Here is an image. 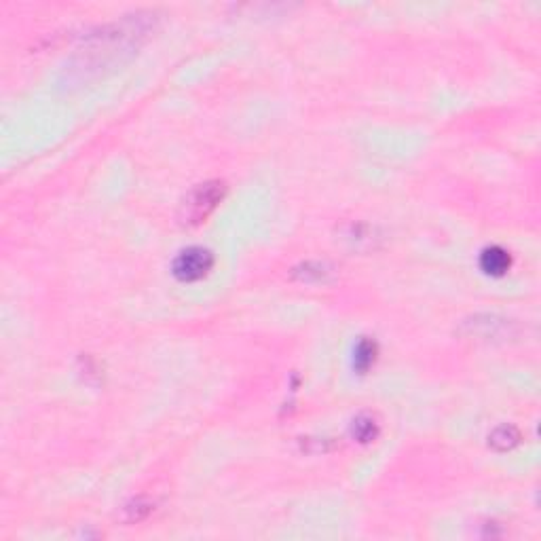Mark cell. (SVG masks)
Here are the masks:
<instances>
[{
	"label": "cell",
	"mask_w": 541,
	"mask_h": 541,
	"mask_svg": "<svg viewBox=\"0 0 541 541\" xmlns=\"http://www.w3.org/2000/svg\"><path fill=\"white\" fill-rule=\"evenodd\" d=\"M224 190H227V186L220 180H212V182H203V184L195 186L182 201V210H180L182 222L199 224L201 220H205L207 214L222 201Z\"/></svg>",
	"instance_id": "cell-1"
},
{
	"label": "cell",
	"mask_w": 541,
	"mask_h": 541,
	"mask_svg": "<svg viewBox=\"0 0 541 541\" xmlns=\"http://www.w3.org/2000/svg\"><path fill=\"white\" fill-rule=\"evenodd\" d=\"M214 267V256L205 248H188L173 261V275L180 281H197Z\"/></svg>",
	"instance_id": "cell-2"
},
{
	"label": "cell",
	"mask_w": 541,
	"mask_h": 541,
	"mask_svg": "<svg viewBox=\"0 0 541 541\" xmlns=\"http://www.w3.org/2000/svg\"><path fill=\"white\" fill-rule=\"evenodd\" d=\"M510 267H512V256H510L508 250H503L499 246H491L480 254V269L484 270L486 275L499 277Z\"/></svg>",
	"instance_id": "cell-3"
},
{
	"label": "cell",
	"mask_w": 541,
	"mask_h": 541,
	"mask_svg": "<svg viewBox=\"0 0 541 541\" xmlns=\"http://www.w3.org/2000/svg\"><path fill=\"white\" fill-rule=\"evenodd\" d=\"M465 326L469 328V334L474 336H482V338H491V336H499L501 330L506 328V321H497L495 317H476L472 321H465Z\"/></svg>",
	"instance_id": "cell-4"
},
{
	"label": "cell",
	"mask_w": 541,
	"mask_h": 541,
	"mask_svg": "<svg viewBox=\"0 0 541 541\" xmlns=\"http://www.w3.org/2000/svg\"><path fill=\"white\" fill-rule=\"evenodd\" d=\"M377 353H379L377 343L370 341V338H362V341L358 343L355 351H353V366H355L360 372H366V370L375 364Z\"/></svg>",
	"instance_id": "cell-5"
},
{
	"label": "cell",
	"mask_w": 541,
	"mask_h": 541,
	"mask_svg": "<svg viewBox=\"0 0 541 541\" xmlns=\"http://www.w3.org/2000/svg\"><path fill=\"white\" fill-rule=\"evenodd\" d=\"M353 435L360 440V442H372L375 438H377V433H379V425L375 423V418L372 416H368V414H362V416H358L355 421H353Z\"/></svg>",
	"instance_id": "cell-6"
},
{
	"label": "cell",
	"mask_w": 541,
	"mask_h": 541,
	"mask_svg": "<svg viewBox=\"0 0 541 541\" xmlns=\"http://www.w3.org/2000/svg\"><path fill=\"white\" fill-rule=\"evenodd\" d=\"M489 442H491V446H495L497 450H508V448H512L516 442H518V431L512 427V425H503V427H497L493 433H491V438H489Z\"/></svg>",
	"instance_id": "cell-7"
}]
</instances>
